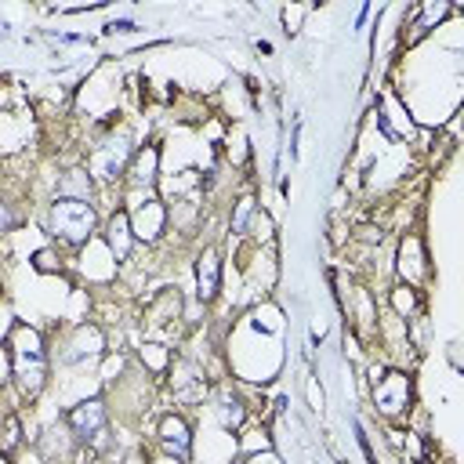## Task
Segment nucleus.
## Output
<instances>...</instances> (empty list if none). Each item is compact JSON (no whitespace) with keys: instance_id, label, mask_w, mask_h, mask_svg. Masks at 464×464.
Masks as SVG:
<instances>
[{"instance_id":"18","label":"nucleus","mask_w":464,"mask_h":464,"mask_svg":"<svg viewBox=\"0 0 464 464\" xmlns=\"http://www.w3.org/2000/svg\"><path fill=\"white\" fill-rule=\"evenodd\" d=\"M243 464H283V457H279V453L268 446V450H261V453H250Z\"/></svg>"},{"instance_id":"14","label":"nucleus","mask_w":464,"mask_h":464,"mask_svg":"<svg viewBox=\"0 0 464 464\" xmlns=\"http://www.w3.org/2000/svg\"><path fill=\"white\" fill-rule=\"evenodd\" d=\"M254 214H257V203H254V196H239V199H236V207H232V221H228V232H232V236H246V228H250Z\"/></svg>"},{"instance_id":"1","label":"nucleus","mask_w":464,"mask_h":464,"mask_svg":"<svg viewBox=\"0 0 464 464\" xmlns=\"http://www.w3.org/2000/svg\"><path fill=\"white\" fill-rule=\"evenodd\" d=\"M7 355H11V377L22 392V399H36L47 384V344H44L40 330L14 323V330L7 337Z\"/></svg>"},{"instance_id":"19","label":"nucleus","mask_w":464,"mask_h":464,"mask_svg":"<svg viewBox=\"0 0 464 464\" xmlns=\"http://www.w3.org/2000/svg\"><path fill=\"white\" fill-rule=\"evenodd\" d=\"M14 225H18V218H14L11 203H4V199H0V232H11Z\"/></svg>"},{"instance_id":"2","label":"nucleus","mask_w":464,"mask_h":464,"mask_svg":"<svg viewBox=\"0 0 464 464\" xmlns=\"http://www.w3.org/2000/svg\"><path fill=\"white\" fill-rule=\"evenodd\" d=\"M44 228L51 239L65 246H83L98 228V210L94 203H83V199H51L44 214Z\"/></svg>"},{"instance_id":"8","label":"nucleus","mask_w":464,"mask_h":464,"mask_svg":"<svg viewBox=\"0 0 464 464\" xmlns=\"http://www.w3.org/2000/svg\"><path fill=\"white\" fill-rule=\"evenodd\" d=\"M156 439H160L167 457H174L181 464L192 457V428H188V420L181 413H163L160 424H156Z\"/></svg>"},{"instance_id":"7","label":"nucleus","mask_w":464,"mask_h":464,"mask_svg":"<svg viewBox=\"0 0 464 464\" xmlns=\"http://www.w3.org/2000/svg\"><path fill=\"white\" fill-rule=\"evenodd\" d=\"M102 355H105V334H102L94 323H80V326L65 337V344H62V352H58V359H62L65 366L91 362V359H102Z\"/></svg>"},{"instance_id":"3","label":"nucleus","mask_w":464,"mask_h":464,"mask_svg":"<svg viewBox=\"0 0 464 464\" xmlns=\"http://www.w3.org/2000/svg\"><path fill=\"white\" fill-rule=\"evenodd\" d=\"M370 384H373V410L388 420H399L410 413L413 406V381L406 370H384L373 366L370 370Z\"/></svg>"},{"instance_id":"12","label":"nucleus","mask_w":464,"mask_h":464,"mask_svg":"<svg viewBox=\"0 0 464 464\" xmlns=\"http://www.w3.org/2000/svg\"><path fill=\"white\" fill-rule=\"evenodd\" d=\"M91 196H94V178L87 174V167H69L54 185V199H83V203H91Z\"/></svg>"},{"instance_id":"13","label":"nucleus","mask_w":464,"mask_h":464,"mask_svg":"<svg viewBox=\"0 0 464 464\" xmlns=\"http://www.w3.org/2000/svg\"><path fill=\"white\" fill-rule=\"evenodd\" d=\"M105 243H109V250H112L120 261L130 254L134 236H130V218H127L123 207H116V210L109 214V221H105Z\"/></svg>"},{"instance_id":"5","label":"nucleus","mask_w":464,"mask_h":464,"mask_svg":"<svg viewBox=\"0 0 464 464\" xmlns=\"http://www.w3.org/2000/svg\"><path fill=\"white\" fill-rule=\"evenodd\" d=\"M65 424L80 446H91V442H102V435L109 428V410L102 399H83L65 413Z\"/></svg>"},{"instance_id":"4","label":"nucleus","mask_w":464,"mask_h":464,"mask_svg":"<svg viewBox=\"0 0 464 464\" xmlns=\"http://www.w3.org/2000/svg\"><path fill=\"white\" fill-rule=\"evenodd\" d=\"M130 156H134V138H130V130H112L102 145L91 149V156H87V174H91L94 181H102V185H112V181L123 178Z\"/></svg>"},{"instance_id":"16","label":"nucleus","mask_w":464,"mask_h":464,"mask_svg":"<svg viewBox=\"0 0 464 464\" xmlns=\"http://www.w3.org/2000/svg\"><path fill=\"white\" fill-rule=\"evenodd\" d=\"M18 446H22V424H18L14 413H7V417L0 420V453L11 457Z\"/></svg>"},{"instance_id":"15","label":"nucleus","mask_w":464,"mask_h":464,"mask_svg":"<svg viewBox=\"0 0 464 464\" xmlns=\"http://www.w3.org/2000/svg\"><path fill=\"white\" fill-rule=\"evenodd\" d=\"M392 304H395V312L399 315H417L420 312V290L417 286H410V283H399V286H392Z\"/></svg>"},{"instance_id":"10","label":"nucleus","mask_w":464,"mask_h":464,"mask_svg":"<svg viewBox=\"0 0 464 464\" xmlns=\"http://www.w3.org/2000/svg\"><path fill=\"white\" fill-rule=\"evenodd\" d=\"M218 290H221V254H218V246H207L196 257V297L203 304H210L218 297Z\"/></svg>"},{"instance_id":"11","label":"nucleus","mask_w":464,"mask_h":464,"mask_svg":"<svg viewBox=\"0 0 464 464\" xmlns=\"http://www.w3.org/2000/svg\"><path fill=\"white\" fill-rule=\"evenodd\" d=\"M210 413H214V420H218L221 431H239V428L246 424V406H243V399H236L228 388L214 392Z\"/></svg>"},{"instance_id":"20","label":"nucleus","mask_w":464,"mask_h":464,"mask_svg":"<svg viewBox=\"0 0 464 464\" xmlns=\"http://www.w3.org/2000/svg\"><path fill=\"white\" fill-rule=\"evenodd\" d=\"M109 29H112V33H130V29H134V22H112Z\"/></svg>"},{"instance_id":"17","label":"nucleus","mask_w":464,"mask_h":464,"mask_svg":"<svg viewBox=\"0 0 464 464\" xmlns=\"http://www.w3.org/2000/svg\"><path fill=\"white\" fill-rule=\"evenodd\" d=\"M33 268L36 272H62V257L54 250H36L33 254Z\"/></svg>"},{"instance_id":"6","label":"nucleus","mask_w":464,"mask_h":464,"mask_svg":"<svg viewBox=\"0 0 464 464\" xmlns=\"http://www.w3.org/2000/svg\"><path fill=\"white\" fill-rule=\"evenodd\" d=\"M127 218H130V236H134V243H156V239L163 236V228H167V207H163V199H156V196H141V199L127 210Z\"/></svg>"},{"instance_id":"9","label":"nucleus","mask_w":464,"mask_h":464,"mask_svg":"<svg viewBox=\"0 0 464 464\" xmlns=\"http://www.w3.org/2000/svg\"><path fill=\"white\" fill-rule=\"evenodd\" d=\"M123 178H127L138 192L149 196V188H152L156 178H160V149H156V145H138L134 156H130V163H127V170H123Z\"/></svg>"}]
</instances>
